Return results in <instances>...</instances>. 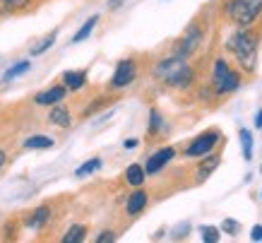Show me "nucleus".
<instances>
[{
	"instance_id": "1",
	"label": "nucleus",
	"mask_w": 262,
	"mask_h": 243,
	"mask_svg": "<svg viewBox=\"0 0 262 243\" xmlns=\"http://www.w3.org/2000/svg\"><path fill=\"white\" fill-rule=\"evenodd\" d=\"M226 48L236 55V63L243 72L253 75L257 70V51H260V32L253 27H241V32H236L226 41Z\"/></svg>"
},
{
	"instance_id": "2",
	"label": "nucleus",
	"mask_w": 262,
	"mask_h": 243,
	"mask_svg": "<svg viewBox=\"0 0 262 243\" xmlns=\"http://www.w3.org/2000/svg\"><path fill=\"white\" fill-rule=\"evenodd\" d=\"M154 77L171 89H188L195 82V70L188 63V58H181V55L173 53L168 58H161L159 63L154 65Z\"/></svg>"
},
{
	"instance_id": "3",
	"label": "nucleus",
	"mask_w": 262,
	"mask_h": 243,
	"mask_svg": "<svg viewBox=\"0 0 262 243\" xmlns=\"http://www.w3.org/2000/svg\"><path fill=\"white\" fill-rule=\"evenodd\" d=\"M226 19L236 27H253L262 17V0H226Z\"/></svg>"
},
{
	"instance_id": "4",
	"label": "nucleus",
	"mask_w": 262,
	"mask_h": 243,
	"mask_svg": "<svg viewBox=\"0 0 262 243\" xmlns=\"http://www.w3.org/2000/svg\"><path fill=\"white\" fill-rule=\"evenodd\" d=\"M209 79H212L209 85L214 87V92L219 96L233 94V92L241 87V72L233 70L226 58H216L214 60V65H212V77Z\"/></svg>"
},
{
	"instance_id": "5",
	"label": "nucleus",
	"mask_w": 262,
	"mask_h": 243,
	"mask_svg": "<svg viewBox=\"0 0 262 243\" xmlns=\"http://www.w3.org/2000/svg\"><path fill=\"white\" fill-rule=\"evenodd\" d=\"M222 137H224V133L219 130V128H209V130H205V133H200L188 147L183 149V157H188V159L205 157V154H209V152L216 147V142L222 140Z\"/></svg>"
},
{
	"instance_id": "6",
	"label": "nucleus",
	"mask_w": 262,
	"mask_h": 243,
	"mask_svg": "<svg viewBox=\"0 0 262 243\" xmlns=\"http://www.w3.org/2000/svg\"><path fill=\"white\" fill-rule=\"evenodd\" d=\"M202 41H205V29H202V24L192 22L183 36L173 44V53L181 55V58H190V55L198 53V48L202 46Z\"/></svg>"
},
{
	"instance_id": "7",
	"label": "nucleus",
	"mask_w": 262,
	"mask_h": 243,
	"mask_svg": "<svg viewBox=\"0 0 262 243\" xmlns=\"http://www.w3.org/2000/svg\"><path fill=\"white\" fill-rule=\"evenodd\" d=\"M137 75H140V65H137L135 58H123V60H118L116 70H113L108 89H111V92H120V89H125V87L133 85L137 79Z\"/></svg>"
},
{
	"instance_id": "8",
	"label": "nucleus",
	"mask_w": 262,
	"mask_h": 243,
	"mask_svg": "<svg viewBox=\"0 0 262 243\" xmlns=\"http://www.w3.org/2000/svg\"><path fill=\"white\" fill-rule=\"evenodd\" d=\"M51 219H53V207H51V205H39V207H34V210L24 217L22 224L27 229H32V231H41V229L48 227Z\"/></svg>"
},
{
	"instance_id": "9",
	"label": "nucleus",
	"mask_w": 262,
	"mask_h": 243,
	"mask_svg": "<svg viewBox=\"0 0 262 243\" xmlns=\"http://www.w3.org/2000/svg\"><path fill=\"white\" fill-rule=\"evenodd\" d=\"M147 205H149V193H147L142 186H137L125 200V214L135 219V217H140V214L147 210Z\"/></svg>"
},
{
	"instance_id": "10",
	"label": "nucleus",
	"mask_w": 262,
	"mask_h": 243,
	"mask_svg": "<svg viewBox=\"0 0 262 243\" xmlns=\"http://www.w3.org/2000/svg\"><path fill=\"white\" fill-rule=\"evenodd\" d=\"M173 157H176V147H161V149H157V152L147 159V164H144V173H147V176H157V173H159Z\"/></svg>"
},
{
	"instance_id": "11",
	"label": "nucleus",
	"mask_w": 262,
	"mask_h": 243,
	"mask_svg": "<svg viewBox=\"0 0 262 243\" xmlns=\"http://www.w3.org/2000/svg\"><path fill=\"white\" fill-rule=\"evenodd\" d=\"M63 99H68V89L60 82V85H53V87H48V89H43V92H39V94L34 96V104L36 106H53V104H60Z\"/></svg>"
},
{
	"instance_id": "12",
	"label": "nucleus",
	"mask_w": 262,
	"mask_h": 243,
	"mask_svg": "<svg viewBox=\"0 0 262 243\" xmlns=\"http://www.w3.org/2000/svg\"><path fill=\"white\" fill-rule=\"evenodd\" d=\"M48 123H51V126H56V128H63V130H68V128L72 126V113H70V109H68L63 102H60V104H53V106H51V111H48Z\"/></svg>"
},
{
	"instance_id": "13",
	"label": "nucleus",
	"mask_w": 262,
	"mask_h": 243,
	"mask_svg": "<svg viewBox=\"0 0 262 243\" xmlns=\"http://www.w3.org/2000/svg\"><path fill=\"white\" fill-rule=\"evenodd\" d=\"M60 79H63V85L68 92H80L82 87H87L89 72L87 70H65Z\"/></svg>"
},
{
	"instance_id": "14",
	"label": "nucleus",
	"mask_w": 262,
	"mask_h": 243,
	"mask_svg": "<svg viewBox=\"0 0 262 243\" xmlns=\"http://www.w3.org/2000/svg\"><path fill=\"white\" fill-rule=\"evenodd\" d=\"M219 164H222V154L212 149V152H209V154H205V157H202V161L198 164V180H205Z\"/></svg>"
},
{
	"instance_id": "15",
	"label": "nucleus",
	"mask_w": 262,
	"mask_h": 243,
	"mask_svg": "<svg viewBox=\"0 0 262 243\" xmlns=\"http://www.w3.org/2000/svg\"><path fill=\"white\" fill-rule=\"evenodd\" d=\"M34 0H0V15H19L32 8Z\"/></svg>"
},
{
	"instance_id": "16",
	"label": "nucleus",
	"mask_w": 262,
	"mask_h": 243,
	"mask_svg": "<svg viewBox=\"0 0 262 243\" xmlns=\"http://www.w3.org/2000/svg\"><path fill=\"white\" fill-rule=\"evenodd\" d=\"M164 130V116H161V111L157 106H151L149 109V128H147V137L149 140H157Z\"/></svg>"
},
{
	"instance_id": "17",
	"label": "nucleus",
	"mask_w": 262,
	"mask_h": 243,
	"mask_svg": "<svg viewBox=\"0 0 262 243\" xmlns=\"http://www.w3.org/2000/svg\"><path fill=\"white\" fill-rule=\"evenodd\" d=\"M125 183L127 186H133V188H137V186H144V180H147V173H144V166L142 164H130L125 169Z\"/></svg>"
},
{
	"instance_id": "18",
	"label": "nucleus",
	"mask_w": 262,
	"mask_h": 243,
	"mask_svg": "<svg viewBox=\"0 0 262 243\" xmlns=\"http://www.w3.org/2000/svg\"><path fill=\"white\" fill-rule=\"evenodd\" d=\"M56 145V140L53 137H48V135H29L27 140L22 142V147L24 149H51Z\"/></svg>"
},
{
	"instance_id": "19",
	"label": "nucleus",
	"mask_w": 262,
	"mask_h": 243,
	"mask_svg": "<svg viewBox=\"0 0 262 243\" xmlns=\"http://www.w3.org/2000/svg\"><path fill=\"white\" fill-rule=\"evenodd\" d=\"M87 231H89L87 224H72V227L63 234V238H60V241H63V243H82L84 238H87Z\"/></svg>"
},
{
	"instance_id": "20",
	"label": "nucleus",
	"mask_w": 262,
	"mask_h": 243,
	"mask_svg": "<svg viewBox=\"0 0 262 243\" xmlns=\"http://www.w3.org/2000/svg\"><path fill=\"white\" fill-rule=\"evenodd\" d=\"M99 19H101V17H99V15H92V17H89L87 22H84V24H82V27H80V29L75 32V36H72V44H80V41H84V39H87L89 34L94 32V27H96V24H99Z\"/></svg>"
},
{
	"instance_id": "21",
	"label": "nucleus",
	"mask_w": 262,
	"mask_h": 243,
	"mask_svg": "<svg viewBox=\"0 0 262 243\" xmlns=\"http://www.w3.org/2000/svg\"><path fill=\"white\" fill-rule=\"evenodd\" d=\"M58 34H60V29H53V32H48L46 36L39 41V44H34V46H32V55H41V53H46L48 48H53V44H56V39H58Z\"/></svg>"
},
{
	"instance_id": "22",
	"label": "nucleus",
	"mask_w": 262,
	"mask_h": 243,
	"mask_svg": "<svg viewBox=\"0 0 262 243\" xmlns=\"http://www.w3.org/2000/svg\"><path fill=\"white\" fill-rule=\"evenodd\" d=\"M103 166V161L99 157H92L89 161H84L82 166H77V171H75V176L77 178H84V176H92V173H96L99 169Z\"/></svg>"
},
{
	"instance_id": "23",
	"label": "nucleus",
	"mask_w": 262,
	"mask_h": 243,
	"mask_svg": "<svg viewBox=\"0 0 262 243\" xmlns=\"http://www.w3.org/2000/svg\"><path fill=\"white\" fill-rule=\"evenodd\" d=\"M29 68H32V60H19V63H15L12 68H8V72L3 75V79L10 82V79H15V77H19V75H24V72H29Z\"/></svg>"
},
{
	"instance_id": "24",
	"label": "nucleus",
	"mask_w": 262,
	"mask_h": 243,
	"mask_svg": "<svg viewBox=\"0 0 262 243\" xmlns=\"http://www.w3.org/2000/svg\"><path fill=\"white\" fill-rule=\"evenodd\" d=\"M113 102V96H99V99H94V102L89 104L87 109L82 111V118H89V116H94L96 111H101L103 106H108V104Z\"/></svg>"
},
{
	"instance_id": "25",
	"label": "nucleus",
	"mask_w": 262,
	"mask_h": 243,
	"mask_svg": "<svg viewBox=\"0 0 262 243\" xmlns=\"http://www.w3.org/2000/svg\"><path fill=\"white\" fill-rule=\"evenodd\" d=\"M241 145H243V159L250 161L253 159V135L248 128H241Z\"/></svg>"
},
{
	"instance_id": "26",
	"label": "nucleus",
	"mask_w": 262,
	"mask_h": 243,
	"mask_svg": "<svg viewBox=\"0 0 262 243\" xmlns=\"http://www.w3.org/2000/svg\"><path fill=\"white\" fill-rule=\"evenodd\" d=\"M219 231L222 234H229V236H238L241 234V221H236V219H224L222 221V227H219Z\"/></svg>"
},
{
	"instance_id": "27",
	"label": "nucleus",
	"mask_w": 262,
	"mask_h": 243,
	"mask_svg": "<svg viewBox=\"0 0 262 243\" xmlns=\"http://www.w3.org/2000/svg\"><path fill=\"white\" fill-rule=\"evenodd\" d=\"M222 238V231L216 227H202V241L205 243H216Z\"/></svg>"
},
{
	"instance_id": "28",
	"label": "nucleus",
	"mask_w": 262,
	"mask_h": 243,
	"mask_svg": "<svg viewBox=\"0 0 262 243\" xmlns=\"http://www.w3.org/2000/svg\"><path fill=\"white\" fill-rule=\"evenodd\" d=\"M96 243H113V241H118V234L113 231V229H106V231H101V234L94 238Z\"/></svg>"
},
{
	"instance_id": "29",
	"label": "nucleus",
	"mask_w": 262,
	"mask_h": 243,
	"mask_svg": "<svg viewBox=\"0 0 262 243\" xmlns=\"http://www.w3.org/2000/svg\"><path fill=\"white\" fill-rule=\"evenodd\" d=\"M253 241H262V227H253V234H250Z\"/></svg>"
},
{
	"instance_id": "30",
	"label": "nucleus",
	"mask_w": 262,
	"mask_h": 243,
	"mask_svg": "<svg viewBox=\"0 0 262 243\" xmlns=\"http://www.w3.org/2000/svg\"><path fill=\"white\" fill-rule=\"evenodd\" d=\"M137 145H140V140H135V137H130V140L123 142V147H125V149H135Z\"/></svg>"
},
{
	"instance_id": "31",
	"label": "nucleus",
	"mask_w": 262,
	"mask_h": 243,
	"mask_svg": "<svg viewBox=\"0 0 262 243\" xmlns=\"http://www.w3.org/2000/svg\"><path fill=\"white\" fill-rule=\"evenodd\" d=\"M255 128H260V130H262V109L255 113Z\"/></svg>"
},
{
	"instance_id": "32",
	"label": "nucleus",
	"mask_w": 262,
	"mask_h": 243,
	"mask_svg": "<svg viewBox=\"0 0 262 243\" xmlns=\"http://www.w3.org/2000/svg\"><path fill=\"white\" fill-rule=\"evenodd\" d=\"M123 5V0H108V10H118Z\"/></svg>"
},
{
	"instance_id": "33",
	"label": "nucleus",
	"mask_w": 262,
	"mask_h": 243,
	"mask_svg": "<svg viewBox=\"0 0 262 243\" xmlns=\"http://www.w3.org/2000/svg\"><path fill=\"white\" fill-rule=\"evenodd\" d=\"M5 161H8V152H5V149H0V169L5 166Z\"/></svg>"
},
{
	"instance_id": "34",
	"label": "nucleus",
	"mask_w": 262,
	"mask_h": 243,
	"mask_svg": "<svg viewBox=\"0 0 262 243\" xmlns=\"http://www.w3.org/2000/svg\"><path fill=\"white\" fill-rule=\"evenodd\" d=\"M260 197H262V193H260Z\"/></svg>"
},
{
	"instance_id": "35",
	"label": "nucleus",
	"mask_w": 262,
	"mask_h": 243,
	"mask_svg": "<svg viewBox=\"0 0 262 243\" xmlns=\"http://www.w3.org/2000/svg\"><path fill=\"white\" fill-rule=\"evenodd\" d=\"M260 171H262V169H260Z\"/></svg>"
}]
</instances>
